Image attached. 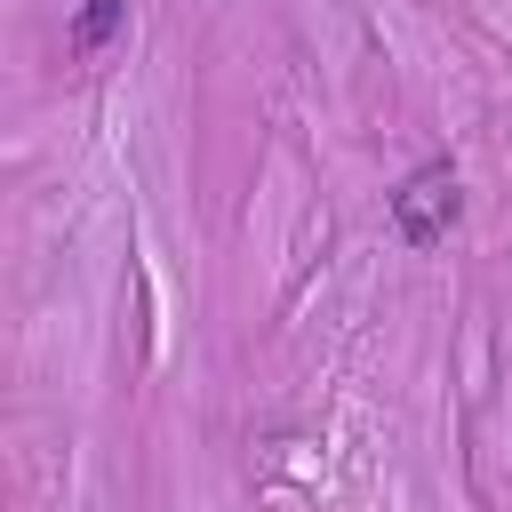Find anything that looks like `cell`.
<instances>
[{"mask_svg": "<svg viewBox=\"0 0 512 512\" xmlns=\"http://www.w3.org/2000/svg\"><path fill=\"white\" fill-rule=\"evenodd\" d=\"M448 224H456V168H448V160H424V168L392 192V232H400L408 248H432Z\"/></svg>", "mask_w": 512, "mask_h": 512, "instance_id": "1", "label": "cell"}, {"mask_svg": "<svg viewBox=\"0 0 512 512\" xmlns=\"http://www.w3.org/2000/svg\"><path fill=\"white\" fill-rule=\"evenodd\" d=\"M120 24H128V0H88V8L72 16V48H80V56H96V48H112V40H120Z\"/></svg>", "mask_w": 512, "mask_h": 512, "instance_id": "2", "label": "cell"}]
</instances>
